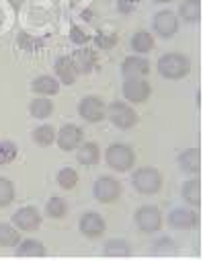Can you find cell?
<instances>
[{"label": "cell", "instance_id": "obj_25", "mask_svg": "<svg viewBox=\"0 0 203 261\" xmlns=\"http://www.w3.org/2000/svg\"><path fill=\"white\" fill-rule=\"evenodd\" d=\"M129 253H131L129 245L121 239H113L105 245V255H109V257H127Z\"/></svg>", "mask_w": 203, "mask_h": 261}, {"label": "cell", "instance_id": "obj_32", "mask_svg": "<svg viewBox=\"0 0 203 261\" xmlns=\"http://www.w3.org/2000/svg\"><path fill=\"white\" fill-rule=\"evenodd\" d=\"M154 253H158V255H162V253H175L172 241H170V239H160V241H156Z\"/></svg>", "mask_w": 203, "mask_h": 261}, {"label": "cell", "instance_id": "obj_28", "mask_svg": "<svg viewBox=\"0 0 203 261\" xmlns=\"http://www.w3.org/2000/svg\"><path fill=\"white\" fill-rule=\"evenodd\" d=\"M57 183H60V187H64V189H72V187L78 183V173H76L74 169H70V167H66V169H62V171L57 173Z\"/></svg>", "mask_w": 203, "mask_h": 261}, {"label": "cell", "instance_id": "obj_34", "mask_svg": "<svg viewBox=\"0 0 203 261\" xmlns=\"http://www.w3.org/2000/svg\"><path fill=\"white\" fill-rule=\"evenodd\" d=\"M70 37H72V41H74V43H78V45H82V43H86V41H89V35H86L80 27H72Z\"/></svg>", "mask_w": 203, "mask_h": 261}, {"label": "cell", "instance_id": "obj_33", "mask_svg": "<svg viewBox=\"0 0 203 261\" xmlns=\"http://www.w3.org/2000/svg\"><path fill=\"white\" fill-rule=\"evenodd\" d=\"M115 41H117V37H115L113 33H111V35H107V33H99V35H97V45L103 47V49H109Z\"/></svg>", "mask_w": 203, "mask_h": 261}, {"label": "cell", "instance_id": "obj_26", "mask_svg": "<svg viewBox=\"0 0 203 261\" xmlns=\"http://www.w3.org/2000/svg\"><path fill=\"white\" fill-rule=\"evenodd\" d=\"M33 140L39 144V146H49L53 140H55V132L51 125H39L35 132H33Z\"/></svg>", "mask_w": 203, "mask_h": 261}, {"label": "cell", "instance_id": "obj_15", "mask_svg": "<svg viewBox=\"0 0 203 261\" xmlns=\"http://www.w3.org/2000/svg\"><path fill=\"white\" fill-rule=\"evenodd\" d=\"M80 230H82V234H86L91 239L101 237L105 232V220L99 214H95V212H86L80 218Z\"/></svg>", "mask_w": 203, "mask_h": 261}, {"label": "cell", "instance_id": "obj_7", "mask_svg": "<svg viewBox=\"0 0 203 261\" xmlns=\"http://www.w3.org/2000/svg\"><path fill=\"white\" fill-rule=\"evenodd\" d=\"M123 95L131 103H142L150 95V85L142 79H127L123 83Z\"/></svg>", "mask_w": 203, "mask_h": 261}, {"label": "cell", "instance_id": "obj_18", "mask_svg": "<svg viewBox=\"0 0 203 261\" xmlns=\"http://www.w3.org/2000/svg\"><path fill=\"white\" fill-rule=\"evenodd\" d=\"M199 161H201L199 148H189V150H185V152L179 156V165H181L187 173H197V171H199Z\"/></svg>", "mask_w": 203, "mask_h": 261}, {"label": "cell", "instance_id": "obj_6", "mask_svg": "<svg viewBox=\"0 0 203 261\" xmlns=\"http://www.w3.org/2000/svg\"><path fill=\"white\" fill-rule=\"evenodd\" d=\"M93 191H95V198H97L99 202L109 204V202H115V200L119 198L121 185H119V181L113 179V177H101V179L95 181Z\"/></svg>", "mask_w": 203, "mask_h": 261}, {"label": "cell", "instance_id": "obj_35", "mask_svg": "<svg viewBox=\"0 0 203 261\" xmlns=\"http://www.w3.org/2000/svg\"><path fill=\"white\" fill-rule=\"evenodd\" d=\"M133 9H135L133 0H119V11H121V13H131Z\"/></svg>", "mask_w": 203, "mask_h": 261}, {"label": "cell", "instance_id": "obj_1", "mask_svg": "<svg viewBox=\"0 0 203 261\" xmlns=\"http://www.w3.org/2000/svg\"><path fill=\"white\" fill-rule=\"evenodd\" d=\"M191 70V62L189 58L181 54H166L158 60V72L164 79H183Z\"/></svg>", "mask_w": 203, "mask_h": 261}, {"label": "cell", "instance_id": "obj_4", "mask_svg": "<svg viewBox=\"0 0 203 261\" xmlns=\"http://www.w3.org/2000/svg\"><path fill=\"white\" fill-rule=\"evenodd\" d=\"M135 224L144 232H156L162 226V214L156 206H142L135 212Z\"/></svg>", "mask_w": 203, "mask_h": 261}, {"label": "cell", "instance_id": "obj_24", "mask_svg": "<svg viewBox=\"0 0 203 261\" xmlns=\"http://www.w3.org/2000/svg\"><path fill=\"white\" fill-rule=\"evenodd\" d=\"M78 161L82 165H95L99 161V146L95 142H86L78 150Z\"/></svg>", "mask_w": 203, "mask_h": 261}, {"label": "cell", "instance_id": "obj_16", "mask_svg": "<svg viewBox=\"0 0 203 261\" xmlns=\"http://www.w3.org/2000/svg\"><path fill=\"white\" fill-rule=\"evenodd\" d=\"M55 74H57L60 81L66 83V85H72V83L76 81V74H78V72H76V68H74L70 56H62V58L55 60Z\"/></svg>", "mask_w": 203, "mask_h": 261}, {"label": "cell", "instance_id": "obj_13", "mask_svg": "<svg viewBox=\"0 0 203 261\" xmlns=\"http://www.w3.org/2000/svg\"><path fill=\"white\" fill-rule=\"evenodd\" d=\"M168 224L172 228H181V230H189L193 226H197V214L193 210L187 208H177L168 214Z\"/></svg>", "mask_w": 203, "mask_h": 261}, {"label": "cell", "instance_id": "obj_14", "mask_svg": "<svg viewBox=\"0 0 203 261\" xmlns=\"http://www.w3.org/2000/svg\"><path fill=\"white\" fill-rule=\"evenodd\" d=\"M177 27H179L177 15L170 13V11H160V13L154 17V29H156L162 37H172V35L177 33Z\"/></svg>", "mask_w": 203, "mask_h": 261}, {"label": "cell", "instance_id": "obj_17", "mask_svg": "<svg viewBox=\"0 0 203 261\" xmlns=\"http://www.w3.org/2000/svg\"><path fill=\"white\" fill-rule=\"evenodd\" d=\"M33 91L37 95H55L60 91V83L53 79V76H37L33 81Z\"/></svg>", "mask_w": 203, "mask_h": 261}, {"label": "cell", "instance_id": "obj_2", "mask_svg": "<svg viewBox=\"0 0 203 261\" xmlns=\"http://www.w3.org/2000/svg\"><path fill=\"white\" fill-rule=\"evenodd\" d=\"M133 187L138 189L140 193H146V195H152L160 189L162 185V177L156 169H150V167H144V169H138L133 173Z\"/></svg>", "mask_w": 203, "mask_h": 261}, {"label": "cell", "instance_id": "obj_27", "mask_svg": "<svg viewBox=\"0 0 203 261\" xmlns=\"http://www.w3.org/2000/svg\"><path fill=\"white\" fill-rule=\"evenodd\" d=\"M199 15H201L199 0H187V3L181 5V17L185 21H199Z\"/></svg>", "mask_w": 203, "mask_h": 261}, {"label": "cell", "instance_id": "obj_30", "mask_svg": "<svg viewBox=\"0 0 203 261\" xmlns=\"http://www.w3.org/2000/svg\"><path fill=\"white\" fill-rule=\"evenodd\" d=\"M17 159V146L13 142H0V165H9Z\"/></svg>", "mask_w": 203, "mask_h": 261}, {"label": "cell", "instance_id": "obj_29", "mask_svg": "<svg viewBox=\"0 0 203 261\" xmlns=\"http://www.w3.org/2000/svg\"><path fill=\"white\" fill-rule=\"evenodd\" d=\"M13 200H15V187H13V183L9 179H5V177H0V208L9 206Z\"/></svg>", "mask_w": 203, "mask_h": 261}, {"label": "cell", "instance_id": "obj_31", "mask_svg": "<svg viewBox=\"0 0 203 261\" xmlns=\"http://www.w3.org/2000/svg\"><path fill=\"white\" fill-rule=\"evenodd\" d=\"M47 214L51 218H62L66 214V202L62 198H51L47 202Z\"/></svg>", "mask_w": 203, "mask_h": 261}, {"label": "cell", "instance_id": "obj_3", "mask_svg": "<svg viewBox=\"0 0 203 261\" xmlns=\"http://www.w3.org/2000/svg\"><path fill=\"white\" fill-rule=\"evenodd\" d=\"M133 161H135L133 150L129 146H125V144H113L107 150V163L115 171H127V169H131Z\"/></svg>", "mask_w": 203, "mask_h": 261}, {"label": "cell", "instance_id": "obj_21", "mask_svg": "<svg viewBox=\"0 0 203 261\" xmlns=\"http://www.w3.org/2000/svg\"><path fill=\"white\" fill-rule=\"evenodd\" d=\"M17 253H19L21 257H43L47 251H45V247H43L39 241L29 239V241H23V243H21V247H19Z\"/></svg>", "mask_w": 203, "mask_h": 261}, {"label": "cell", "instance_id": "obj_9", "mask_svg": "<svg viewBox=\"0 0 203 261\" xmlns=\"http://www.w3.org/2000/svg\"><path fill=\"white\" fill-rule=\"evenodd\" d=\"M78 111H80V115H82L86 121L95 123V121H101V119L105 117V111H107V109H105V105H103V101H101L99 97H86V99L80 101Z\"/></svg>", "mask_w": 203, "mask_h": 261}, {"label": "cell", "instance_id": "obj_19", "mask_svg": "<svg viewBox=\"0 0 203 261\" xmlns=\"http://www.w3.org/2000/svg\"><path fill=\"white\" fill-rule=\"evenodd\" d=\"M29 111H31L33 117H37V119H45V117L51 115V111H53V103H51L49 99L39 97V99H33V103L29 105Z\"/></svg>", "mask_w": 203, "mask_h": 261}, {"label": "cell", "instance_id": "obj_10", "mask_svg": "<svg viewBox=\"0 0 203 261\" xmlns=\"http://www.w3.org/2000/svg\"><path fill=\"white\" fill-rule=\"evenodd\" d=\"M13 222L17 224V228L21 230H37L39 224H41V216L35 208L27 206V208H21L13 214Z\"/></svg>", "mask_w": 203, "mask_h": 261}, {"label": "cell", "instance_id": "obj_12", "mask_svg": "<svg viewBox=\"0 0 203 261\" xmlns=\"http://www.w3.org/2000/svg\"><path fill=\"white\" fill-rule=\"evenodd\" d=\"M70 60H72V64H74V68H76L78 74H86V72H91L95 68L97 54L93 49H89V47H80V49H76L70 56Z\"/></svg>", "mask_w": 203, "mask_h": 261}, {"label": "cell", "instance_id": "obj_5", "mask_svg": "<svg viewBox=\"0 0 203 261\" xmlns=\"http://www.w3.org/2000/svg\"><path fill=\"white\" fill-rule=\"evenodd\" d=\"M105 115H109V119L117 125V127H131L135 125V121H138V113H135L129 105L125 103H111L109 109L105 111Z\"/></svg>", "mask_w": 203, "mask_h": 261}, {"label": "cell", "instance_id": "obj_23", "mask_svg": "<svg viewBox=\"0 0 203 261\" xmlns=\"http://www.w3.org/2000/svg\"><path fill=\"white\" fill-rule=\"evenodd\" d=\"M19 243H21L19 230L13 228L11 224L0 222V245L3 247H13V245H19Z\"/></svg>", "mask_w": 203, "mask_h": 261}, {"label": "cell", "instance_id": "obj_22", "mask_svg": "<svg viewBox=\"0 0 203 261\" xmlns=\"http://www.w3.org/2000/svg\"><path fill=\"white\" fill-rule=\"evenodd\" d=\"M183 198L191 204V206H199L201 202V187H199V179H191L185 183L183 187Z\"/></svg>", "mask_w": 203, "mask_h": 261}, {"label": "cell", "instance_id": "obj_11", "mask_svg": "<svg viewBox=\"0 0 203 261\" xmlns=\"http://www.w3.org/2000/svg\"><path fill=\"white\" fill-rule=\"evenodd\" d=\"M121 72H123L125 79H142L144 74L150 72V64H148V60L138 58V56L125 58L123 66H121Z\"/></svg>", "mask_w": 203, "mask_h": 261}, {"label": "cell", "instance_id": "obj_8", "mask_svg": "<svg viewBox=\"0 0 203 261\" xmlns=\"http://www.w3.org/2000/svg\"><path fill=\"white\" fill-rule=\"evenodd\" d=\"M55 138H57V144L62 150H74L82 142V129L74 123H68L60 129V134Z\"/></svg>", "mask_w": 203, "mask_h": 261}, {"label": "cell", "instance_id": "obj_20", "mask_svg": "<svg viewBox=\"0 0 203 261\" xmlns=\"http://www.w3.org/2000/svg\"><path fill=\"white\" fill-rule=\"evenodd\" d=\"M131 45L138 54H148L154 47V37L148 31H138L131 39Z\"/></svg>", "mask_w": 203, "mask_h": 261}]
</instances>
